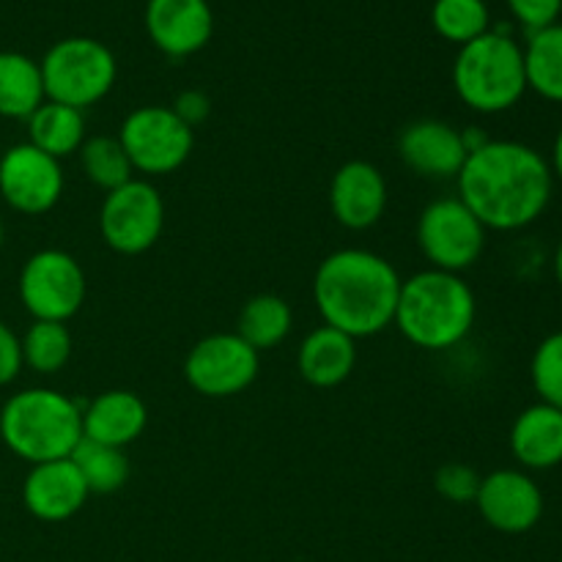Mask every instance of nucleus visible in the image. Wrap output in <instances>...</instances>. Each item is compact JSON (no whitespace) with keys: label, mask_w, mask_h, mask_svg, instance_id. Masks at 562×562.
Here are the masks:
<instances>
[{"label":"nucleus","mask_w":562,"mask_h":562,"mask_svg":"<svg viewBox=\"0 0 562 562\" xmlns=\"http://www.w3.org/2000/svg\"><path fill=\"white\" fill-rule=\"evenodd\" d=\"M401 274L384 256L362 247L335 250L313 274V302L327 327L349 338H373L395 318Z\"/></svg>","instance_id":"f03ea898"},{"label":"nucleus","mask_w":562,"mask_h":562,"mask_svg":"<svg viewBox=\"0 0 562 562\" xmlns=\"http://www.w3.org/2000/svg\"><path fill=\"white\" fill-rule=\"evenodd\" d=\"M71 461L91 494H115L130 481L132 467L121 448H110V445H99L82 437L71 453Z\"/></svg>","instance_id":"393cba45"},{"label":"nucleus","mask_w":562,"mask_h":562,"mask_svg":"<svg viewBox=\"0 0 562 562\" xmlns=\"http://www.w3.org/2000/svg\"><path fill=\"white\" fill-rule=\"evenodd\" d=\"M329 209L344 228H373L387 209V181L382 170L366 159L340 165L329 184Z\"/></svg>","instance_id":"dca6fc26"},{"label":"nucleus","mask_w":562,"mask_h":562,"mask_svg":"<svg viewBox=\"0 0 562 562\" xmlns=\"http://www.w3.org/2000/svg\"><path fill=\"white\" fill-rule=\"evenodd\" d=\"M77 154H80V162L88 181H91L93 187H99L104 195L119 190V187H124L126 181L135 179V170H132V162L130 157H126L124 146H121L119 135L86 137V143H82Z\"/></svg>","instance_id":"a878e982"},{"label":"nucleus","mask_w":562,"mask_h":562,"mask_svg":"<svg viewBox=\"0 0 562 562\" xmlns=\"http://www.w3.org/2000/svg\"><path fill=\"white\" fill-rule=\"evenodd\" d=\"M258 351L236 333H214L198 340L184 360V379L203 398H234L258 379Z\"/></svg>","instance_id":"9b49d317"},{"label":"nucleus","mask_w":562,"mask_h":562,"mask_svg":"<svg viewBox=\"0 0 562 562\" xmlns=\"http://www.w3.org/2000/svg\"><path fill=\"white\" fill-rule=\"evenodd\" d=\"M119 140L132 170L143 176H168L190 159L195 132L165 104H146L126 115Z\"/></svg>","instance_id":"0eeeda50"},{"label":"nucleus","mask_w":562,"mask_h":562,"mask_svg":"<svg viewBox=\"0 0 562 562\" xmlns=\"http://www.w3.org/2000/svg\"><path fill=\"white\" fill-rule=\"evenodd\" d=\"M525 75L527 91H536L547 102L562 104V25L543 27L527 36Z\"/></svg>","instance_id":"b1692460"},{"label":"nucleus","mask_w":562,"mask_h":562,"mask_svg":"<svg viewBox=\"0 0 562 562\" xmlns=\"http://www.w3.org/2000/svg\"><path fill=\"white\" fill-rule=\"evenodd\" d=\"M417 245L431 269L461 274L481 261L486 228L461 198H439L420 212Z\"/></svg>","instance_id":"1a4fd4ad"},{"label":"nucleus","mask_w":562,"mask_h":562,"mask_svg":"<svg viewBox=\"0 0 562 562\" xmlns=\"http://www.w3.org/2000/svg\"><path fill=\"white\" fill-rule=\"evenodd\" d=\"M475 505L492 530L521 536L541 521L543 492L527 472L494 470L481 481Z\"/></svg>","instance_id":"ddd939ff"},{"label":"nucleus","mask_w":562,"mask_h":562,"mask_svg":"<svg viewBox=\"0 0 562 562\" xmlns=\"http://www.w3.org/2000/svg\"><path fill=\"white\" fill-rule=\"evenodd\" d=\"M357 366V340L335 327H316L302 340L296 368L311 387L329 390L344 384Z\"/></svg>","instance_id":"aec40b11"},{"label":"nucleus","mask_w":562,"mask_h":562,"mask_svg":"<svg viewBox=\"0 0 562 562\" xmlns=\"http://www.w3.org/2000/svg\"><path fill=\"white\" fill-rule=\"evenodd\" d=\"M22 344V366L31 371L53 376L60 368L69 362L71 349V333L66 324L60 322H33L27 333L20 338Z\"/></svg>","instance_id":"bb28decb"},{"label":"nucleus","mask_w":562,"mask_h":562,"mask_svg":"<svg viewBox=\"0 0 562 562\" xmlns=\"http://www.w3.org/2000/svg\"><path fill=\"white\" fill-rule=\"evenodd\" d=\"M398 157L412 173L423 179H456L464 168V135L453 124L439 119H420L404 126L398 137Z\"/></svg>","instance_id":"4468645a"},{"label":"nucleus","mask_w":562,"mask_h":562,"mask_svg":"<svg viewBox=\"0 0 562 562\" xmlns=\"http://www.w3.org/2000/svg\"><path fill=\"white\" fill-rule=\"evenodd\" d=\"M291 327H294V313H291L289 302L283 296L258 294L241 305L236 335L261 355V351L283 344L291 335Z\"/></svg>","instance_id":"5701e85b"},{"label":"nucleus","mask_w":562,"mask_h":562,"mask_svg":"<svg viewBox=\"0 0 562 562\" xmlns=\"http://www.w3.org/2000/svg\"><path fill=\"white\" fill-rule=\"evenodd\" d=\"M148 426L146 401L130 390L99 393L82 409V437L110 448H130Z\"/></svg>","instance_id":"a211bd4d"},{"label":"nucleus","mask_w":562,"mask_h":562,"mask_svg":"<svg viewBox=\"0 0 562 562\" xmlns=\"http://www.w3.org/2000/svg\"><path fill=\"white\" fill-rule=\"evenodd\" d=\"M64 195L60 159L38 151L31 143H16L0 157V198L25 217L53 212Z\"/></svg>","instance_id":"f8f14e48"},{"label":"nucleus","mask_w":562,"mask_h":562,"mask_svg":"<svg viewBox=\"0 0 562 562\" xmlns=\"http://www.w3.org/2000/svg\"><path fill=\"white\" fill-rule=\"evenodd\" d=\"M20 302L31 313L33 322L66 324L77 316L86 302V272L80 261L64 250H38L22 263L16 280Z\"/></svg>","instance_id":"6e6552de"},{"label":"nucleus","mask_w":562,"mask_h":562,"mask_svg":"<svg viewBox=\"0 0 562 562\" xmlns=\"http://www.w3.org/2000/svg\"><path fill=\"white\" fill-rule=\"evenodd\" d=\"M27 143L55 159L71 157L86 143V115L69 104L44 99L27 119Z\"/></svg>","instance_id":"412c9836"},{"label":"nucleus","mask_w":562,"mask_h":562,"mask_svg":"<svg viewBox=\"0 0 562 562\" xmlns=\"http://www.w3.org/2000/svg\"><path fill=\"white\" fill-rule=\"evenodd\" d=\"M88 497H91V492H88L86 481H82L71 459L31 467L25 483H22L25 510L33 519L47 521V525H58V521L80 514Z\"/></svg>","instance_id":"f3484780"},{"label":"nucleus","mask_w":562,"mask_h":562,"mask_svg":"<svg viewBox=\"0 0 562 562\" xmlns=\"http://www.w3.org/2000/svg\"><path fill=\"white\" fill-rule=\"evenodd\" d=\"M0 439L31 467L71 459L82 439V406L58 390H20L0 409Z\"/></svg>","instance_id":"20e7f679"},{"label":"nucleus","mask_w":562,"mask_h":562,"mask_svg":"<svg viewBox=\"0 0 562 562\" xmlns=\"http://www.w3.org/2000/svg\"><path fill=\"white\" fill-rule=\"evenodd\" d=\"M38 69H42L44 97L75 110L102 102L113 91L119 75V64L108 44L91 36H69L55 42L44 53Z\"/></svg>","instance_id":"423d86ee"},{"label":"nucleus","mask_w":562,"mask_h":562,"mask_svg":"<svg viewBox=\"0 0 562 562\" xmlns=\"http://www.w3.org/2000/svg\"><path fill=\"white\" fill-rule=\"evenodd\" d=\"M483 475H477V470H472L470 464H461V461H450L442 464L434 475V488L442 499L453 505H472L477 497V488H481Z\"/></svg>","instance_id":"c756f323"},{"label":"nucleus","mask_w":562,"mask_h":562,"mask_svg":"<svg viewBox=\"0 0 562 562\" xmlns=\"http://www.w3.org/2000/svg\"><path fill=\"white\" fill-rule=\"evenodd\" d=\"M459 198L486 231H521L543 217L554 173L538 148L519 140H486L456 176Z\"/></svg>","instance_id":"f257e3e1"},{"label":"nucleus","mask_w":562,"mask_h":562,"mask_svg":"<svg viewBox=\"0 0 562 562\" xmlns=\"http://www.w3.org/2000/svg\"><path fill=\"white\" fill-rule=\"evenodd\" d=\"M42 69L25 53H0V119L27 121L44 102Z\"/></svg>","instance_id":"4be33fe9"},{"label":"nucleus","mask_w":562,"mask_h":562,"mask_svg":"<svg viewBox=\"0 0 562 562\" xmlns=\"http://www.w3.org/2000/svg\"><path fill=\"white\" fill-rule=\"evenodd\" d=\"M549 165H552V173L554 179L562 181V126L558 132V137H554V146H552V159H549Z\"/></svg>","instance_id":"72a5a7b5"},{"label":"nucleus","mask_w":562,"mask_h":562,"mask_svg":"<svg viewBox=\"0 0 562 562\" xmlns=\"http://www.w3.org/2000/svg\"><path fill=\"white\" fill-rule=\"evenodd\" d=\"M165 228V201L148 179H132L108 192L99 209V231L104 245L119 256H140L151 250Z\"/></svg>","instance_id":"9d476101"},{"label":"nucleus","mask_w":562,"mask_h":562,"mask_svg":"<svg viewBox=\"0 0 562 562\" xmlns=\"http://www.w3.org/2000/svg\"><path fill=\"white\" fill-rule=\"evenodd\" d=\"M510 453L525 470H554L562 464V412L532 404L510 426Z\"/></svg>","instance_id":"6ab92c4d"},{"label":"nucleus","mask_w":562,"mask_h":562,"mask_svg":"<svg viewBox=\"0 0 562 562\" xmlns=\"http://www.w3.org/2000/svg\"><path fill=\"white\" fill-rule=\"evenodd\" d=\"M508 9L530 36V33L543 31L560 20L562 0H508Z\"/></svg>","instance_id":"7c9ffc66"},{"label":"nucleus","mask_w":562,"mask_h":562,"mask_svg":"<svg viewBox=\"0 0 562 562\" xmlns=\"http://www.w3.org/2000/svg\"><path fill=\"white\" fill-rule=\"evenodd\" d=\"M453 88L475 113L494 115L516 108L527 93L525 49L510 33H483L456 55Z\"/></svg>","instance_id":"39448f33"},{"label":"nucleus","mask_w":562,"mask_h":562,"mask_svg":"<svg viewBox=\"0 0 562 562\" xmlns=\"http://www.w3.org/2000/svg\"><path fill=\"white\" fill-rule=\"evenodd\" d=\"M530 379L541 404L562 412V329L538 344L530 362Z\"/></svg>","instance_id":"c85d7f7f"},{"label":"nucleus","mask_w":562,"mask_h":562,"mask_svg":"<svg viewBox=\"0 0 562 562\" xmlns=\"http://www.w3.org/2000/svg\"><path fill=\"white\" fill-rule=\"evenodd\" d=\"M22 344L9 324L0 322V387L14 382L22 371Z\"/></svg>","instance_id":"2f4dec72"},{"label":"nucleus","mask_w":562,"mask_h":562,"mask_svg":"<svg viewBox=\"0 0 562 562\" xmlns=\"http://www.w3.org/2000/svg\"><path fill=\"white\" fill-rule=\"evenodd\" d=\"M3 241H5V225H3V217H0V250H3Z\"/></svg>","instance_id":"c9c22d12"},{"label":"nucleus","mask_w":562,"mask_h":562,"mask_svg":"<svg viewBox=\"0 0 562 562\" xmlns=\"http://www.w3.org/2000/svg\"><path fill=\"white\" fill-rule=\"evenodd\" d=\"M431 25L445 42L464 47L492 31V14L486 0H434Z\"/></svg>","instance_id":"cd10ccee"},{"label":"nucleus","mask_w":562,"mask_h":562,"mask_svg":"<svg viewBox=\"0 0 562 562\" xmlns=\"http://www.w3.org/2000/svg\"><path fill=\"white\" fill-rule=\"evenodd\" d=\"M170 110H173V113L179 115L192 132H195V126L203 124V121L209 119V113H212V102H209V97L203 91L190 88V91H181L179 97H176L173 108Z\"/></svg>","instance_id":"473e14b6"},{"label":"nucleus","mask_w":562,"mask_h":562,"mask_svg":"<svg viewBox=\"0 0 562 562\" xmlns=\"http://www.w3.org/2000/svg\"><path fill=\"white\" fill-rule=\"evenodd\" d=\"M146 31L154 47L170 58L195 55L212 42V5L209 0H148Z\"/></svg>","instance_id":"2eb2a0df"},{"label":"nucleus","mask_w":562,"mask_h":562,"mask_svg":"<svg viewBox=\"0 0 562 562\" xmlns=\"http://www.w3.org/2000/svg\"><path fill=\"white\" fill-rule=\"evenodd\" d=\"M554 278H558V283L562 289V239H560L558 250H554Z\"/></svg>","instance_id":"f704fd0d"},{"label":"nucleus","mask_w":562,"mask_h":562,"mask_svg":"<svg viewBox=\"0 0 562 562\" xmlns=\"http://www.w3.org/2000/svg\"><path fill=\"white\" fill-rule=\"evenodd\" d=\"M475 318V291L461 274L423 269L409 280H401L393 324L417 349H453L472 333Z\"/></svg>","instance_id":"7ed1b4c3"}]
</instances>
